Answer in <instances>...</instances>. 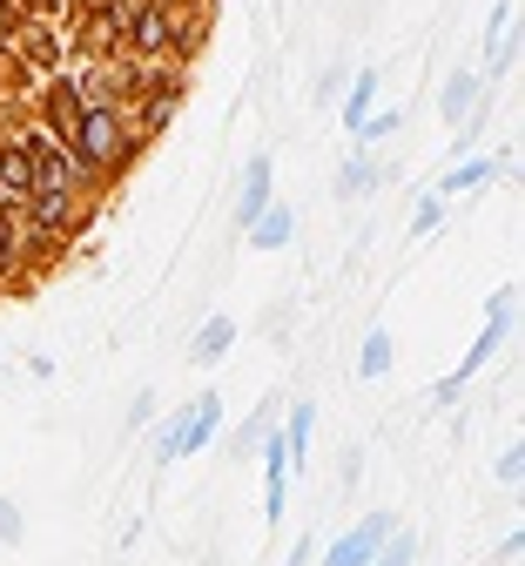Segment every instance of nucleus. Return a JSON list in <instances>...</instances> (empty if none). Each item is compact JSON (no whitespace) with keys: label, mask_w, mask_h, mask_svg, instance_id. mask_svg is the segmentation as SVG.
<instances>
[{"label":"nucleus","mask_w":525,"mask_h":566,"mask_svg":"<svg viewBox=\"0 0 525 566\" xmlns=\"http://www.w3.org/2000/svg\"><path fill=\"white\" fill-rule=\"evenodd\" d=\"M21 539H28V513H21V500L0 492V546H21Z\"/></svg>","instance_id":"26"},{"label":"nucleus","mask_w":525,"mask_h":566,"mask_svg":"<svg viewBox=\"0 0 525 566\" xmlns=\"http://www.w3.org/2000/svg\"><path fill=\"white\" fill-rule=\"evenodd\" d=\"M256 459H263V520L270 526H283V513H290V446H283V432H270L263 446H256Z\"/></svg>","instance_id":"12"},{"label":"nucleus","mask_w":525,"mask_h":566,"mask_svg":"<svg viewBox=\"0 0 525 566\" xmlns=\"http://www.w3.org/2000/svg\"><path fill=\"white\" fill-rule=\"evenodd\" d=\"M492 479H498V485H505V492H512V485H518V479H525V446H518V439H512V446H505V452H498V472H492Z\"/></svg>","instance_id":"29"},{"label":"nucleus","mask_w":525,"mask_h":566,"mask_svg":"<svg viewBox=\"0 0 525 566\" xmlns=\"http://www.w3.org/2000/svg\"><path fill=\"white\" fill-rule=\"evenodd\" d=\"M283 446H290V472H304L311 465V446H317V405L311 398H296V405H283Z\"/></svg>","instance_id":"16"},{"label":"nucleus","mask_w":525,"mask_h":566,"mask_svg":"<svg viewBox=\"0 0 525 566\" xmlns=\"http://www.w3.org/2000/svg\"><path fill=\"white\" fill-rule=\"evenodd\" d=\"M485 95H492V88L479 82V67H452V75H444V88H438V122H444V128H459Z\"/></svg>","instance_id":"13"},{"label":"nucleus","mask_w":525,"mask_h":566,"mask_svg":"<svg viewBox=\"0 0 525 566\" xmlns=\"http://www.w3.org/2000/svg\"><path fill=\"white\" fill-rule=\"evenodd\" d=\"M512 317H518V283H498L492 304H485V324H479V337H472V350H465V358H459L452 371H444V378L431 385V405H438V411H452V405L472 391V378L498 358V344L512 337Z\"/></svg>","instance_id":"1"},{"label":"nucleus","mask_w":525,"mask_h":566,"mask_svg":"<svg viewBox=\"0 0 525 566\" xmlns=\"http://www.w3.org/2000/svg\"><path fill=\"white\" fill-rule=\"evenodd\" d=\"M14 8H21V21H54V28H67L74 0H14Z\"/></svg>","instance_id":"27"},{"label":"nucleus","mask_w":525,"mask_h":566,"mask_svg":"<svg viewBox=\"0 0 525 566\" xmlns=\"http://www.w3.org/2000/svg\"><path fill=\"white\" fill-rule=\"evenodd\" d=\"M398 526H405L398 513H364V520H357L350 533H337V539H330V553H324V566H370V559H378V553H385V539H391Z\"/></svg>","instance_id":"6"},{"label":"nucleus","mask_w":525,"mask_h":566,"mask_svg":"<svg viewBox=\"0 0 525 566\" xmlns=\"http://www.w3.org/2000/svg\"><path fill=\"white\" fill-rule=\"evenodd\" d=\"M162 8H182V0H162Z\"/></svg>","instance_id":"35"},{"label":"nucleus","mask_w":525,"mask_h":566,"mask_svg":"<svg viewBox=\"0 0 525 566\" xmlns=\"http://www.w3.org/2000/svg\"><path fill=\"white\" fill-rule=\"evenodd\" d=\"M344 88H350V67H344V61H330L324 75H317V108H337V102H344Z\"/></svg>","instance_id":"25"},{"label":"nucleus","mask_w":525,"mask_h":566,"mask_svg":"<svg viewBox=\"0 0 525 566\" xmlns=\"http://www.w3.org/2000/svg\"><path fill=\"white\" fill-rule=\"evenodd\" d=\"M378 95H385L378 67H350V88H344V102H337V122H344V135H357L370 115H378Z\"/></svg>","instance_id":"14"},{"label":"nucleus","mask_w":525,"mask_h":566,"mask_svg":"<svg viewBox=\"0 0 525 566\" xmlns=\"http://www.w3.org/2000/svg\"><path fill=\"white\" fill-rule=\"evenodd\" d=\"M518 553H525V533H505V546H498V559H505V566H518Z\"/></svg>","instance_id":"34"},{"label":"nucleus","mask_w":525,"mask_h":566,"mask_svg":"<svg viewBox=\"0 0 525 566\" xmlns=\"http://www.w3.org/2000/svg\"><path fill=\"white\" fill-rule=\"evenodd\" d=\"M311 559H317V539H296V546H290V559H283V566H311Z\"/></svg>","instance_id":"33"},{"label":"nucleus","mask_w":525,"mask_h":566,"mask_svg":"<svg viewBox=\"0 0 525 566\" xmlns=\"http://www.w3.org/2000/svg\"><path fill=\"white\" fill-rule=\"evenodd\" d=\"M122 54L128 61H176V34H169V8L162 0H122Z\"/></svg>","instance_id":"4"},{"label":"nucleus","mask_w":525,"mask_h":566,"mask_svg":"<svg viewBox=\"0 0 525 566\" xmlns=\"http://www.w3.org/2000/svg\"><path fill=\"white\" fill-rule=\"evenodd\" d=\"M270 202H276V156L263 149V156H250L243 176H237V230H250Z\"/></svg>","instance_id":"11"},{"label":"nucleus","mask_w":525,"mask_h":566,"mask_svg":"<svg viewBox=\"0 0 525 566\" xmlns=\"http://www.w3.org/2000/svg\"><path fill=\"white\" fill-rule=\"evenodd\" d=\"M391 358H398L391 331H385V324H370V331H364V344H357V378H364V385H370V378H385V371H391Z\"/></svg>","instance_id":"22"},{"label":"nucleus","mask_w":525,"mask_h":566,"mask_svg":"<svg viewBox=\"0 0 525 566\" xmlns=\"http://www.w3.org/2000/svg\"><path fill=\"white\" fill-rule=\"evenodd\" d=\"M209 0H182V8H169V34H176V67H189L209 41Z\"/></svg>","instance_id":"15"},{"label":"nucleus","mask_w":525,"mask_h":566,"mask_svg":"<svg viewBox=\"0 0 525 566\" xmlns=\"http://www.w3.org/2000/svg\"><path fill=\"white\" fill-rule=\"evenodd\" d=\"M67 149L82 156V163H88L108 189H115V182L141 163V142L128 135V115H122V108H88V115H82V128L67 135Z\"/></svg>","instance_id":"2"},{"label":"nucleus","mask_w":525,"mask_h":566,"mask_svg":"<svg viewBox=\"0 0 525 566\" xmlns=\"http://www.w3.org/2000/svg\"><path fill=\"white\" fill-rule=\"evenodd\" d=\"M290 237H296V209H290V202H270L263 217H256V223L243 230V243H250V250H263V256L290 250Z\"/></svg>","instance_id":"19"},{"label":"nucleus","mask_w":525,"mask_h":566,"mask_svg":"<svg viewBox=\"0 0 525 566\" xmlns=\"http://www.w3.org/2000/svg\"><path fill=\"white\" fill-rule=\"evenodd\" d=\"M378 189H385V163H378V156H364V149H350V163L337 169V202L378 196Z\"/></svg>","instance_id":"21"},{"label":"nucleus","mask_w":525,"mask_h":566,"mask_svg":"<svg viewBox=\"0 0 525 566\" xmlns=\"http://www.w3.org/2000/svg\"><path fill=\"white\" fill-rule=\"evenodd\" d=\"M122 424H128V432H141V424H156V391H148V385H141V391L128 398V411H122Z\"/></svg>","instance_id":"28"},{"label":"nucleus","mask_w":525,"mask_h":566,"mask_svg":"<svg viewBox=\"0 0 525 566\" xmlns=\"http://www.w3.org/2000/svg\"><path fill=\"white\" fill-rule=\"evenodd\" d=\"M512 61H518V0H498L492 21H485V67H479V82L498 88L512 75Z\"/></svg>","instance_id":"9"},{"label":"nucleus","mask_w":525,"mask_h":566,"mask_svg":"<svg viewBox=\"0 0 525 566\" xmlns=\"http://www.w3.org/2000/svg\"><path fill=\"white\" fill-rule=\"evenodd\" d=\"M438 223H444V202H438V196H424V202L411 209V237H431Z\"/></svg>","instance_id":"30"},{"label":"nucleus","mask_w":525,"mask_h":566,"mask_svg":"<svg viewBox=\"0 0 525 566\" xmlns=\"http://www.w3.org/2000/svg\"><path fill=\"white\" fill-rule=\"evenodd\" d=\"M82 115H88V102H82V75H74V67L48 75V82L34 88V102H28V122H34L41 135H54V142H67L74 128H82Z\"/></svg>","instance_id":"5"},{"label":"nucleus","mask_w":525,"mask_h":566,"mask_svg":"<svg viewBox=\"0 0 525 566\" xmlns=\"http://www.w3.org/2000/svg\"><path fill=\"white\" fill-rule=\"evenodd\" d=\"M216 432H222V391H196L189 405H176V459L209 452Z\"/></svg>","instance_id":"10"},{"label":"nucleus","mask_w":525,"mask_h":566,"mask_svg":"<svg viewBox=\"0 0 525 566\" xmlns=\"http://www.w3.org/2000/svg\"><path fill=\"white\" fill-rule=\"evenodd\" d=\"M370 566H418V533H411V526H398V533L385 539V553L370 559Z\"/></svg>","instance_id":"24"},{"label":"nucleus","mask_w":525,"mask_h":566,"mask_svg":"<svg viewBox=\"0 0 525 566\" xmlns=\"http://www.w3.org/2000/svg\"><path fill=\"white\" fill-rule=\"evenodd\" d=\"M505 163H512V156H465V163H452V169L438 176V189H431V196H438V202H452V196H472V189H485V182H492Z\"/></svg>","instance_id":"17"},{"label":"nucleus","mask_w":525,"mask_h":566,"mask_svg":"<svg viewBox=\"0 0 525 566\" xmlns=\"http://www.w3.org/2000/svg\"><path fill=\"white\" fill-rule=\"evenodd\" d=\"M14 54H21V67H28L34 82H48V75H61V67H67V28H54V21H21Z\"/></svg>","instance_id":"8"},{"label":"nucleus","mask_w":525,"mask_h":566,"mask_svg":"<svg viewBox=\"0 0 525 566\" xmlns=\"http://www.w3.org/2000/svg\"><path fill=\"white\" fill-rule=\"evenodd\" d=\"M276 424H283V398H276V391H263V405H256V411L237 424V439H230V459H250V452H256V446L276 432Z\"/></svg>","instance_id":"20"},{"label":"nucleus","mask_w":525,"mask_h":566,"mask_svg":"<svg viewBox=\"0 0 525 566\" xmlns=\"http://www.w3.org/2000/svg\"><path fill=\"white\" fill-rule=\"evenodd\" d=\"M398 128H405V115H398V108H378V115H370V122H364V128L350 135V149H364V156H378V149H385V142H391Z\"/></svg>","instance_id":"23"},{"label":"nucleus","mask_w":525,"mask_h":566,"mask_svg":"<svg viewBox=\"0 0 525 566\" xmlns=\"http://www.w3.org/2000/svg\"><path fill=\"white\" fill-rule=\"evenodd\" d=\"M337 465H344V472H337V485H357V479H364V472H357V465H364V452H357V446H344V459H337Z\"/></svg>","instance_id":"32"},{"label":"nucleus","mask_w":525,"mask_h":566,"mask_svg":"<svg viewBox=\"0 0 525 566\" xmlns=\"http://www.w3.org/2000/svg\"><path fill=\"white\" fill-rule=\"evenodd\" d=\"M182 95H189V67H176V61L148 67V95L128 108V135L141 142V149H156V142L169 135V122L182 115Z\"/></svg>","instance_id":"3"},{"label":"nucleus","mask_w":525,"mask_h":566,"mask_svg":"<svg viewBox=\"0 0 525 566\" xmlns=\"http://www.w3.org/2000/svg\"><path fill=\"white\" fill-rule=\"evenodd\" d=\"M34 202V156H28V142L14 135V122L0 128V209L21 223V209Z\"/></svg>","instance_id":"7"},{"label":"nucleus","mask_w":525,"mask_h":566,"mask_svg":"<svg viewBox=\"0 0 525 566\" xmlns=\"http://www.w3.org/2000/svg\"><path fill=\"white\" fill-rule=\"evenodd\" d=\"M14 34H21V8H14V0H0V48H14Z\"/></svg>","instance_id":"31"},{"label":"nucleus","mask_w":525,"mask_h":566,"mask_svg":"<svg viewBox=\"0 0 525 566\" xmlns=\"http://www.w3.org/2000/svg\"><path fill=\"white\" fill-rule=\"evenodd\" d=\"M230 344H237V317L230 311H216V317H202V331L189 337V365H222V358H230Z\"/></svg>","instance_id":"18"}]
</instances>
